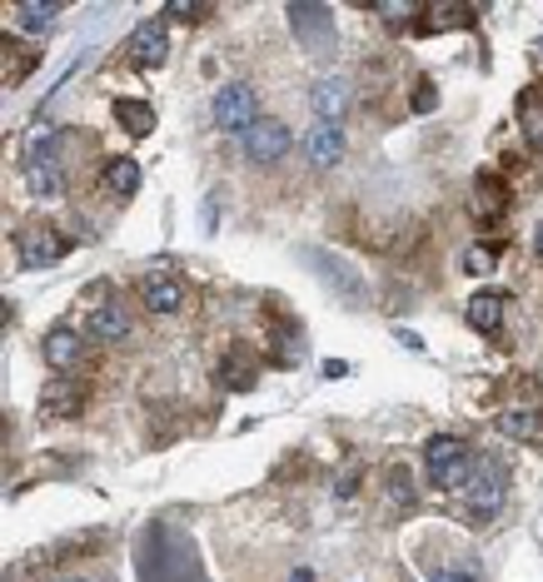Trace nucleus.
<instances>
[{"label": "nucleus", "instance_id": "nucleus-1", "mask_svg": "<svg viewBox=\"0 0 543 582\" xmlns=\"http://www.w3.org/2000/svg\"><path fill=\"white\" fill-rule=\"evenodd\" d=\"M508 493V473L494 458H473L469 478L459 483V508L469 512V523H494Z\"/></svg>", "mask_w": 543, "mask_h": 582}, {"label": "nucleus", "instance_id": "nucleus-2", "mask_svg": "<svg viewBox=\"0 0 543 582\" xmlns=\"http://www.w3.org/2000/svg\"><path fill=\"white\" fill-rule=\"evenodd\" d=\"M469 468H473V458H469V448H464L459 433H434V438L424 443V473H429L434 488L459 493V483L469 478Z\"/></svg>", "mask_w": 543, "mask_h": 582}, {"label": "nucleus", "instance_id": "nucleus-3", "mask_svg": "<svg viewBox=\"0 0 543 582\" xmlns=\"http://www.w3.org/2000/svg\"><path fill=\"white\" fill-rule=\"evenodd\" d=\"M214 125L230 129V135H249V129L260 125V95H255V85L235 81V85H220V95H214Z\"/></svg>", "mask_w": 543, "mask_h": 582}, {"label": "nucleus", "instance_id": "nucleus-4", "mask_svg": "<svg viewBox=\"0 0 543 582\" xmlns=\"http://www.w3.org/2000/svg\"><path fill=\"white\" fill-rule=\"evenodd\" d=\"M71 255V239L60 230H46V224H30V230L15 234V259L21 269H46V264H60Z\"/></svg>", "mask_w": 543, "mask_h": 582}, {"label": "nucleus", "instance_id": "nucleus-5", "mask_svg": "<svg viewBox=\"0 0 543 582\" xmlns=\"http://www.w3.org/2000/svg\"><path fill=\"white\" fill-rule=\"evenodd\" d=\"M289 25H295V36L305 40L309 50H330V36H334V11L330 5H289Z\"/></svg>", "mask_w": 543, "mask_h": 582}, {"label": "nucleus", "instance_id": "nucleus-6", "mask_svg": "<svg viewBox=\"0 0 543 582\" xmlns=\"http://www.w3.org/2000/svg\"><path fill=\"white\" fill-rule=\"evenodd\" d=\"M245 140V154L255 164H280L284 154H289V129L280 125V120H260V125L249 129V135H239Z\"/></svg>", "mask_w": 543, "mask_h": 582}, {"label": "nucleus", "instance_id": "nucleus-7", "mask_svg": "<svg viewBox=\"0 0 543 582\" xmlns=\"http://www.w3.org/2000/svg\"><path fill=\"white\" fill-rule=\"evenodd\" d=\"M344 106H349V85H344V75H319V81L309 85V110L319 115V125H340L334 115H344Z\"/></svg>", "mask_w": 543, "mask_h": 582}, {"label": "nucleus", "instance_id": "nucleus-8", "mask_svg": "<svg viewBox=\"0 0 543 582\" xmlns=\"http://www.w3.org/2000/svg\"><path fill=\"white\" fill-rule=\"evenodd\" d=\"M305 259L314 269H324V284H330L334 294H344V304H365V284L355 280V269L344 264V259L324 255V249H305Z\"/></svg>", "mask_w": 543, "mask_h": 582}, {"label": "nucleus", "instance_id": "nucleus-9", "mask_svg": "<svg viewBox=\"0 0 543 582\" xmlns=\"http://www.w3.org/2000/svg\"><path fill=\"white\" fill-rule=\"evenodd\" d=\"M145 309H150V314H180V309H185V284L175 280V274H165V269H155L150 280H145Z\"/></svg>", "mask_w": 543, "mask_h": 582}, {"label": "nucleus", "instance_id": "nucleus-10", "mask_svg": "<svg viewBox=\"0 0 543 582\" xmlns=\"http://www.w3.org/2000/svg\"><path fill=\"white\" fill-rule=\"evenodd\" d=\"M85 334L95 344H120V338H131V314L120 309V304H95L90 314H85Z\"/></svg>", "mask_w": 543, "mask_h": 582}, {"label": "nucleus", "instance_id": "nucleus-11", "mask_svg": "<svg viewBox=\"0 0 543 582\" xmlns=\"http://www.w3.org/2000/svg\"><path fill=\"white\" fill-rule=\"evenodd\" d=\"M165 55H170L165 25H160V21H145L140 30L131 36V60L140 65V71H155V65H165Z\"/></svg>", "mask_w": 543, "mask_h": 582}, {"label": "nucleus", "instance_id": "nucleus-12", "mask_svg": "<svg viewBox=\"0 0 543 582\" xmlns=\"http://www.w3.org/2000/svg\"><path fill=\"white\" fill-rule=\"evenodd\" d=\"M305 154H309L314 170H334V164L344 160V129L340 125H319L314 120V129L305 135Z\"/></svg>", "mask_w": 543, "mask_h": 582}, {"label": "nucleus", "instance_id": "nucleus-13", "mask_svg": "<svg viewBox=\"0 0 543 582\" xmlns=\"http://www.w3.org/2000/svg\"><path fill=\"white\" fill-rule=\"evenodd\" d=\"M60 129L50 125V120H36V125L21 135V164H50L60 160Z\"/></svg>", "mask_w": 543, "mask_h": 582}, {"label": "nucleus", "instance_id": "nucleus-14", "mask_svg": "<svg viewBox=\"0 0 543 582\" xmlns=\"http://www.w3.org/2000/svg\"><path fill=\"white\" fill-rule=\"evenodd\" d=\"M40 349H46V363L50 369H75V363H81V354H85V344H81V334H75V329H50L46 334V344H40Z\"/></svg>", "mask_w": 543, "mask_h": 582}, {"label": "nucleus", "instance_id": "nucleus-15", "mask_svg": "<svg viewBox=\"0 0 543 582\" xmlns=\"http://www.w3.org/2000/svg\"><path fill=\"white\" fill-rule=\"evenodd\" d=\"M21 185L30 189L36 199H60V195H65V170H60V160H50V164H21Z\"/></svg>", "mask_w": 543, "mask_h": 582}, {"label": "nucleus", "instance_id": "nucleus-16", "mask_svg": "<svg viewBox=\"0 0 543 582\" xmlns=\"http://www.w3.org/2000/svg\"><path fill=\"white\" fill-rule=\"evenodd\" d=\"M504 309H508L504 294L479 289V294L469 299V309H464V314H469V324L479 329V334H498V324H504Z\"/></svg>", "mask_w": 543, "mask_h": 582}, {"label": "nucleus", "instance_id": "nucleus-17", "mask_svg": "<svg viewBox=\"0 0 543 582\" xmlns=\"http://www.w3.org/2000/svg\"><path fill=\"white\" fill-rule=\"evenodd\" d=\"M100 185L110 189V195H140V164L131 160V154H120V160H110L106 170H100Z\"/></svg>", "mask_w": 543, "mask_h": 582}, {"label": "nucleus", "instance_id": "nucleus-18", "mask_svg": "<svg viewBox=\"0 0 543 582\" xmlns=\"http://www.w3.org/2000/svg\"><path fill=\"white\" fill-rule=\"evenodd\" d=\"M473 15H479V5H454V0H439V5H424V25L429 30H459V25H469Z\"/></svg>", "mask_w": 543, "mask_h": 582}, {"label": "nucleus", "instance_id": "nucleus-19", "mask_svg": "<svg viewBox=\"0 0 543 582\" xmlns=\"http://www.w3.org/2000/svg\"><path fill=\"white\" fill-rule=\"evenodd\" d=\"M115 120L125 135H135V140H145L155 129V110L145 106V100H115Z\"/></svg>", "mask_w": 543, "mask_h": 582}, {"label": "nucleus", "instance_id": "nucleus-20", "mask_svg": "<svg viewBox=\"0 0 543 582\" xmlns=\"http://www.w3.org/2000/svg\"><path fill=\"white\" fill-rule=\"evenodd\" d=\"M15 21H21V30L40 36V30H50L60 21V5L55 0H25V5H15Z\"/></svg>", "mask_w": 543, "mask_h": 582}, {"label": "nucleus", "instance_id": "nucleus-21", "mask_svg": "<svg viewBox=\"0 0 543 582\" xmlns=\"http://www.w3.org/2000/svg\"><path fill=\"white\" fill-rule=\"evenodd\" d=\"M539 429H543V419L533 408H508V413H498V433H508V438H519V443L539 438Z\"/></svg>", "mask_w": 543, "mask_h": 582}, {"label": "nucleus", "instance_id": "nucleus-22", "mask_svg": "<svg viewBox=\"0 0 543 582\" xmlns=\"http://www.w3.org/2000/svg\"><path fill=\"white\" fill-rule=\"evenodd\" d=\"M214 379H220V388H249V379H255V363H249L245 349L225 354V363L214 369Z\"/></svg>", "mask_w": 543, "mask_h": 582}, {"label": "nucleus", "instance_id": "nucleus-23", "mask_svg": "<svg viewBox=\"0 0 543 582\" xmlns=\"http://www.w3.org/2000/svg\"><path fill=\"white\" fill-rule=\"evenodd\" d=\"M81 384H50L46 388V413H60V419H75L81 413Z\"/></svg>", "mask_w": 543, "mask_h": 582}, {"label": "nucleus", "instance_id": "nucleus-24", "mask_svg": "<svg viewBox=\"0 0 543 582\" xmlns=\"http://www.w3.org/2000/svg\"><path fill=\"white\" fill-rule=\"evenodd\" d=\"M374 15H379V21H390V25H419V21H424V11H419L414 0H379Z\"/></svg>", "mask_w": 543, "mask_h": 582}, {"label": "nucleus", "instance_id": "nucleus-25", "mask_svg": "<svg viewBox=\"0 0 543 582\" xmlns=\"http://www.w3.org/2000/svg\"><path fill=\"white\" fill-rule=\"evenodd\" d=\"M523 129H529V140L543 150V85L523 95Z\"/></svg>", "mask_w": 543, "mask_h": 582}, {"label": "nucleus", "instance_id": "nucleus-26", "mask_svg": "<svg viewBox=\"0 0 543 582\" xmlns=\"http://www.w3.org/2000/svg\"><path fill=\"white\" fill-rule=\"evenodd\" d=\"M504 205H508L504 189L494 195V179H479V199H473V214H479V220H494V214L504 210Z\"/></svg>", "mask_w": 543, "mask_h": 582}, {"label": "nucleus", "instance_id": "nucleus-27", "mask_svg": "<svg viewBox=\"0 0 543 582\" xmlns=\"http://www.w3.org/2000/svg\"><path fill=\"white\" fill-rule=\"evenodd\" d=\"M498 264V255L489 245H473V249H464V269H469V274H489V269Z\"/></svg>", "mask_w": 543, "mask_h": 582}, {"label": "nucleus", "instance_id": "nucleus-28", "mask_svg": "<svg viewBox=\"0 0 543 582\" xmlns=\"http://www.w3.org/2000/svg\"><path fill=\"white\" fill-rule=\"evenodd\" d=\"M165 21L195 25V21H205V5H195V0H170V5H165Z\"/></svg>", "mask_w": 543, "mask_h": 582}, {"label": "nucleus", "instance_id": "nucleus-29", "mask_svg": "<svg viewBox=\"0 0 543 582\" xmlns=\"http://www.w3.org/2000/svg\"><path fill=\"white\" fill-rule=\"evenodd\" d=\"M390 498H394V503H409V498H414L409 468H390Z\"/></svg>", "mask_w": 543, "mask_h": 582}, {"label": "nucleus", "instance_id": "nucleus-30", "mask_svg": "<svg viewBox=\"0 0 543 582\" xmlns=\"http://www.w3.org/2000/svg\"><path fill=\"white\" fill-rule=\"evenodd\" d=\"M429 582H479V572L473 568H439V572H429Z\"/></svg>", "mask_w": 543, "mask_h": 582}, {"label": "nucleus", "instance_id": "nucleus-31", "mask_svg": "<svg viewBox=\"0 0 543 582\" xmlns=\"http://www.w3.org/2000/svg\"><path fill=\"white\" fill-rule=\"evenodd\" d=\"M429 106H434V90H429V85L424 90H414V110H429Z\"/></svg>", "mask_w": 543, "mask_h": 582}, {"label": "nucleus", "instance_id": "nucleus-32", "mask_svg": "<svg viewBox=\"0 0 543 582\" xmlns=\"http://www.w3.org/2000/svg\"><path fill=\"white\" fill-rule=\"evenodd\" d=\"M533 249H539V259H543V224H539V234H533Z\"/></svg>", "mask_w": 543, "mask_h": 582}, {"label": "nucleus", "instance_id": "nucleus-33", "mask_svg": "<svg viewBox=\"0 0 543 582\" xmlns=\"http://www.w3.org/2000/svg\"><path fill=\"white\" fill-rule=\"evenodd\" d=\"M533 55H539V60H543V36H539V46H533Z\"/></svg>", "mask_w": 543, "mask_h": 582}, {"label": "nucleus", "instance_id": "nucleus-34", "mask_svg": "<svg viewBox=\"0 0 543 582\" xmlns=\"http://www.w3.org/2000/svg\"><path fill=\"white\" fill-rule=\"evenodd\" d=\"M60 582H85V578H60Z\"/></svg>", "mask_w": 543, "mask_h": 582}]
</instances>
